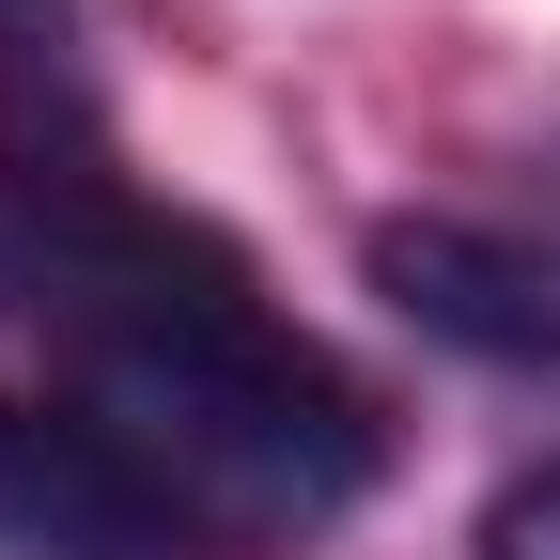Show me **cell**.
<instances>
[{
	"label": "cell",
	"instance_id": "4",
	"mask_svg": "<svg viewBox=\"0 0 560 560\" xmlns=\"http://www.w3.org/2000/svg\"><path fill=\"white\" fill-rule=\"evenodd\" d=\"M482 560H560V467L499 482V514H482Z\"/></svg>",
	"mask_w": 560,
	"mask_h": 560
},
{
	"label": "cell",
	"instance_id": "2",
	"mask_svg": "<svg viewBox=\"0 0 560 560\" xmlns=\"http://www.w3.org/2000/svg\"><path fill=\"white\" fill-rule=\"evenodd\" d=\"M0 545L16 560H219V529L94 405H0Z\"/></svg>",
	"mask_w": 560,
	"mask_h": 560
},
{
	"label": "cell",
	"instance_id": "3",
	"mask_svg": "<svg viewBox=\"0 0 560 560\" xmlns=\"http://www.w3.org/2000/svg\"><path fill=\"white\" fill-rule=\"evenodd\" d=\"M374 280L389 312H420L467 359H514V374H560V249L545 234H499V219H389L374 234Z\"/></svg>",
	"mask_w": 560,
	"mask_h": 560
},
{
	"label": "cell",
	"instance_id": "1",
	"mask_svg": "<svg viewBox=\"0 0 560 560\" xmlns=\"http://www.w3.org/2000/svg\"><path fill=\"white\" fill-rule=\"evenodd\" d=\"M16 296L62 312L79 342V405L172 482L202 529L312 545L374 482V420L296 327H280L234 249H202L187 219H140L109 187H62L16 219Z\"/></svg>",
	"mask_w": 560,
	"mask_h": 560
}]
</instances>
